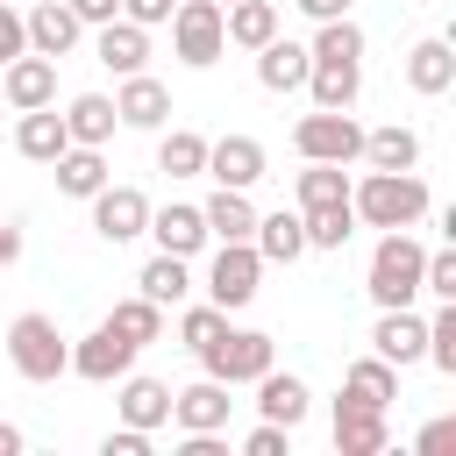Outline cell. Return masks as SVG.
<instances>
[{"instance_id":"1","label":"cell","mask_w":456,"mask_h":456,"mask_svg":"<svg viewBox=\"0 0 456 456\" xmlns=\"http://www.w3.org/2000/svg\"><path fill=\"white\" fill-rule=\"evenodd\" d=\"M428 207H435V200H428L420 171H363V178L349 185V214H356L363 228H413Z\"/></svg>"},{"instance_id":"2","label":"cell","mask_w":456,"mask_h":456,"mask_svg":"<svg viewBox=\"0 0 456 456\" xmlns=\"http://www.w3.org/2000/svg\"><path fill=\"white\" fill-rule=\"evenodd\" d=\"M420 264H428V249H420L406 228H385L378 249H370L363 292H370L378 306H413V299H420Z\"/></svg>"},{"instance_id":"3","label":"cell","mask_w":456,"mask_h":456,"mask_svg":"<svg viewBox=\"0 0 456 456\" xmlns=\"http://www.w3.org/2000/svg\"><path fill=\"white\" fill-rule=\"evenodd\" d=\"M7 363L28 378V385H57L71 370V342L57 335L50 314H14L7 321Z\"/></svg>"},{"instance_id":"4","label":"cell","mask_w":456,"mask_h":456,"mask_svg":"<svg viewBox=\"0 0 456 456\" xmlns=\"http://www.w3.org/2000/svg\"><path fill=\"white\" fill-rule=\"evenodd\" d=\"M271 363H278V342H271L264 328H221V335L200 349V370L221 378V385H256Z\"/></svg>"},{"instance_id":"5","label":"cell","mask_w":456,"mask_h":456,"mask_svg":"<svg viewBox=\"0 0 456 456\" xmlns=\"http://www.w3.org/2000/svg\"><path fill=\"white\" fill-rule=\"evenodd\" d=\"M292 150L306 164H356L363 157V128L349 121V107H314V114H299Z\"/></svg>"},{"instance_id":"6","label":"cell","mask_w":456,"mask_h":456,"mask_svg":"<svg viewBox=\"0 0 456 456\" xmlns=\"http://www.w3.org/2000/svg\"><path fill=\"white\" fill-rule=\"evenodd\" d=\"M171 50H178V64L207 71V64L228 50V28H221V0H178V7H171Z\"/></svg>"},{"instance_id":"7","label":"cell","mask_w":456,"mask_h":456,"mask_svg":"<svg viewBox=\"0 0 456 456\" xmlns=\"http://www.w3.org/2000/svg\"><path fill=\"white\" fill-rule=\"evenodd\" d=\"M256 278H264L256 242H221V249H214V264H207V299H214L221 314H235V306H249V299H256Z\"/></svg>"},{"instance_id":"8","label":"cell","mask_w":456,"mask_h":456,"mask_svg":"<svg viewBox=\"0 0 456 456\" xmlns=\"http://www.w3.org/2000/svg\"><path fill=\"white\" fill-rule=\"evenodd\" d=\"M135 356H142V349H135L114 321H100L86 342H71V378H86V385H114L121 370H135Z\"/></svg>"},{"instance_id":"9","label":"cell","mask_w":456,"mask_h":456,"mask_svg":"<svg viewBox=\"0 0 456 456\" xmlns=\"http://www.w3.org/2000/svg\"><path fill=\"white\" fill-rule=\"evenodd\" d=\"M235 385H221V378H192L185 392H171V420H178V435H221L228 428V413H235V399H228Z\"/></svg>"},{"instance_id":"10","label":"cell","mask_w":456,"mask_h":456,"mask_svg":"<svg viewBox=\"0 0 456 456\" xmlns=\"http://www.w3.org/2000/svg\"><path fill=\"white\" fill-rule=\"evenodd\" d=\"M93 228H100V242H135L142 228H150V200L135 192V185H100L93 192Z\"/></svg>"},{"instance_id":"11","label":"cell","mask_w":456,"mask_h":456,"mask_svg":"<svg viewBox=\"0 0 456 456\" xmlns=\"http://www.w3.org/2000/svg\"><path fill=\"white\" fill-rule=\"evenodd\" d=\"M114 413H121L128 428L157 435V428L171 420V385H164V378H142V370H121V378H114Z\"/></svg>"},{"instance_id":"12","label":"cell","mask_w":456,"mask_h":456,"mask_svg":"<svg viewBox=\"0 0 456 456\" xmlns=\"http://www.w3.org/2000/svg\"><path fill=\"white\" fill-rule=\"evenodd\" d=\"M392 428H385V406H363V399H335V449L342 456H385Z\"/></svg>"},{"instance_id":"13","label":"cell","mask_w":456,"mask_h":456,"mask_svg":"<svg viewBox=\"0 0 456 456\" xmlns=\"http://www.w3.org/2000/svg\"><path fill=\"white\" fill-rule=\"evenodd\" d=\"M93 57H100L114 78H128V71H142V64H150V28H142V21H128V14H114V21H100V28H93Z\"/></svg>"},{"instance_id":"14","label":"cell","mask_w":456,"mask_h":456,"mask_svg":"<svg viewBox=\"0 0 456 456\" xmlns=\"http://www.w3.org/2000/svg\"><path fill=\"white\" fill-rule=\"evenodd\" d=\"M0 93H7L14 114H21V107H50V100H57V57L21 50L14 64H0Z\"/></svg>"},{"instance_id":"15","label":"cell","mask_w":456,"mask_h":456,"mask_svg":"<svg viewBox=\"0 0 456 456\" xmlns=\"http://www.w3.org/2000/svg\"><path fill=\"white\" fill-rule=\"evenodd\" d=\"M21 28H28V50H36V57H71V50H78V36H86V21H78L64 0L28 7V14H21Z\"/></svg>"},{"instance_id":"16","label":"cell","mask_w":456,"mask_h":456,"mask_svg":"<svg viewBox=\"0 0 456 456\" xmlns=\"http://www.w3.org/2000/svg\"><path fill=\"white\" fill-rule=\"evenodd\" d=\"M207 178L249 192V185L264 178V142H256V135H221V142H207Z\"/></svg>"},{"instance_id":"17","label":"cell","mask_w":456,"mask_h":456,"mask_svg":"<svg viewBox=\"0 0 456 456\" xmlns=\"http://www.w3.org/2000/svg\"><path fill=\"white\" fill-rule=\"evenodd\" d=\"M370 349H378L385 363H420V349H428V321H420L413 306H378Z\"/></svg>"},{"instance_id":"18","label":"cell","mask_w":456,"mask_h":456,"mask_svg":"<svg viewBox=\"0 0 456 456\" xmlns=\"http://www.w3.org/2000/svg\"><path fill=\"white\" fill-rule=\"evenodd\" d=\"M306 71H314V50L292 43V36H271V43L256 50V86H264V93H299Z\"/></svg>"},{"instance_id":"19","label":"cell","mask_w":456,"mask_h":456,"mask_svg":"<svg viewBox=\"0 0 456 456\" xmlns=\"http://www.w3.org/2000/svg\"><path fill=\"white\" fill-rule=\"evenodd\" d=\"M406 86H413L420 100H442V93L456 86V50H449V36H420V43L406 50Z\"/></svg>"},{"instance_id":"20","label":"cell","mask_w":456,"mask_h":456,"mask_svg":"<svg viewBox=\"0 0 456 456\" xmlns=\"http://www.w3.org/2000/svg\"><path fill=\"white\" fill-rule=\"evenodd\" d=\"M114 114H121V128H164V121H171V93H164V78L128 71L121 93H114Z\"/></svg>"},{"instance_id":"21","label":"cell","mask_w":456,"mask_h":456,"mask_svg":"<svg viewBox=\"0 0 456 456\" xmlns=\"http://www.w3.org/2000/svg\"><path fill=\"white\" fill-rule=\"evenodd\" d=\"M14 150H21L28 164H57V157L71 150V135H64V114H57V100H50V107H21V121H14Z\"/></svg>"},{"instance_id":"22","label":"cell","mask_w":456,"mask_h":456,"mask_svg":"<svg viewBox=\"0 0 456 456\" xmlns=\"http://www.w3.org/2000/svg\"><path fill=\"white\" fill-rule=\"evenodd\" d=\"M142 235H157V249H171V256H200L214 235H207V221H200V207H185V200H171V207H150V228Z\"/></svg>"},{"instance_id":"23","label":"cell","mask_w":456,"mask_h":456,"mask_svg":"<svg viewBox=\"0 0 456 456\" xmlns=\"http://www.w3.org/2000/svg\"><path fill=\"white\" fill-rule=\"evenodd\" d=\"M306 406H314L306 378H292V370H278V363L256 378V413H264V420H278V428H299V420H306Z\"/></svg>"},{"instance_id":"24","label":"cell","mask_w":456,"mask_h":456,"mask_svg":"<svg viewBox=\"0 0 456 456\" xmlns=\"http://www.w3.org/2000/svg\"><path fill=\"white\" fill-rule=\"evenodd\" d=\"M249 242H256V256L264 264H299L306 256V228H299V207L285 214H256V228H249Z\"/></svg>"},{"instance_id":"25","label":"cell","mask_w":456,"mask_h":456,"mask_svg":"<svg viewBox=\"0 0 456 456\" xmlns=\"http://www.w3.org/2000/svg\"><path fill=\"white\" fill-rule=\"evenodd\" d=\"M200 221H207V235H214V242H249V228H256V207H249V192H235V185H214V200L200 207Z\"/></svg>"},{"instance_id":"26","label":"cell","mask_w":456,"mask_h":456,"mask_svg":"<svg viewBox=\"0 0 456 456\" xmlns=\"http://www.w3.org/2000/svg\"><path fill=\"white\" fill-rule=\"evenodd\" d=\"M278 0H235V7H221V28H228V43L235 50H264L271 36H278Z\"/></svg>"},{"instance_id":"27","label":"cell","mask_w":456,"mask_h":456,"mask_svg":"<svg viewBox=\"0 0 456 456\" xmlns=\"http://www.w3.org/2000/svg\"><path fill=\"white\" fill-rule=\"evenodd\" d=\"M121 128V114H114V100L107 93H78L71 107H64V135L71 142H93V150H107V135Z\"/></svg>"},{"instance_id":"28","label":"cell","mask_w":456,"mask_h":456,"mask_svg":"<svg viewBox=\"0 0 456 456\" xmlns=\"http://www.w3.org/2000/svg\"><path fill=\"white\" fill-rule=\"evenodd\" d=\"M142 299H157V306H185V292H192V256H171V249H157L150 264H142Z\"/></svg>"},{"instance_id":"29","label":"cell","mask_w":456,"mask_h":456,"mask_svg":"<svg viewBox=\"0 0 456 456\" xmlns=\"http://www.w3.org/2000/svg\"><path fill=\"white\" fill-rule=\"evenodd\" d=\"M342 392L363 399V406H392V399H399V363H385V356L370 349V356H356V363L342 370Z\"/></svg>"},{"instance_id":"30","label":"cell","mask_w":456,"mask_h":456,"mask_svg":"<svg viewBox=\"0 0 456 456\" xmlns=\"http://www.w3.org/2000/svg\"><path fill=\"white\" fill-rule=\"evenodd\" d=\"M50 171H57V192H71V200H93V192L107 185V157H100L93 142H71Z\"/></svg>"},{"instance_id":"31","label":"cell","mask_w":456,"mask_h":456,"mask_svg":"<svg viewBox=\"0 0 456 456\" xmlns=\"http://www.w3.org/2000/svg\"><path fill=\"white\" fill-rule=\"evenodd\" d=\"M363 164H370V171H413V164H420V135L399 128V121H392V128H370V135H363Z\"/></svg>"},{"instance_id":"32","label":"cell","mask_w":456,"mask_h":456,"mask_svg":"<svg viewBox=\"0 0 456 456\" xmlns=\"http://www.w3.org/2000/svg\"><path fill=\"white\" fill-rule=\"evenodd\" d=\"M314 64H363V28L349 21V14H335V21H314Z\"/></svg>"},{"instance_id":"33","label":"cell","mask_w":456,"mask_h":456,"mask_svg":"<svg viewBox=\"0 0 456 456\" xmlns=\"http://www.w3.org/2000/svg\"><path fill=\"white\" fill-rule=\"evenodd\" d=\"M306 93H314V107H356L363 64H314V71H306Z\"/></svg>"},{"instance_id":"34","label":"cell","mask_w":456,"mask_h":456,"mask_svg":"<svg viewBox=\"0 0 456 456\" xmlns=\"http://www.w3.org/2000/svg\"><path fill=\"white\" fill-rule=\"evenodd\" d=\"M157 171H171V178H200V171H207V135H192V128L157 135Z\"/></svg>"},{"instance_id":"35","label":"cell","mask_w":456,"mask_h":456,"mask_svg":"<svg viewBox=\"0 0 456 456\" xmlns=\"http://www.w3.org/2000/svg\"><path fill=\"white\" fill-rule=\"evenodd\" d=\"M299 228H306V249H342L356 235V214H349V200H335V207H306Z\"/></svg>"},{"instance_id":"36","label":"cell","mask_w":456,"mask_h":456,"mask_svg":"<svg viewBox=\"0 0 456 456\" xmlns=\"http://www.w3.org/2000/svg\"><path fill=\"white\" fill-rule=\"evenodd\" d=\"M107 321H114V328H121L135 349L164 342V306H157V299H142V292H135V299H114V314H107Z\"/></svg>"},{"instance_id":"37","label":"cell","mask_w":456,"mask_h":456,"mask_svg":"<svg viewBox=\"0 0 456 456\" xmlns=\"http://www.w3.org/2000/svg\"><path fill=\"white\" fill-rule=\"evenodd\" d=\"M292 192H299V214L306 207H335V200H349V171L342 164H306Z\"/></svg>"},{"instance_id":"38","label":"cell","mask_w":456,"mask_h":456,"mask_svg":"<svg viewBox=\"0 0 456 456\" xmlns=\"http://www.w3.org/2000/svg\"><path fill=\"white\" fill-rule=\"evenodd\" d=\"M442 378H456V299H442L435 306V321H428V349H420Z\"/></svg>"},{"instance_id":"39","label":"cell","mask_w":456,"mask_h":456,"mask_svg":"<svg viewBox=\"0 0 456 456\" xmlns=\"http://www.w3.org/2000/svg\"><path fill=\"white\" fill-rule=\"evenodd\" d=\"M221 328H228V314H221L214 299H200V306H185V314H178V342H185L192 356H200V349H207Z\"/></svg>"},{"instance_id":"40","label":"cell","mask_w":456,"mask_h":456,"mask_svg":"<svg viewBox=\"0 0 456 456\" xmlns=\"http://www.w3.org/2000/svg\"><path fill=\"white\" fill-rule=\"evenodd\" d=\"M420 292L456 299V249H428V264H420Z\"/></svg>"},{"instance_id":"41","label":"cell","mask_w":456,"mask_h":456,"mask_svg":"<svg viewBox=\"0 0 456 456\" xmlns=\"http://www.w3.org/2000/svg\"><path fill=\"white\" fill-rule=\"evenodd\" d=\"M285 449H292V428H278V420H256L242 435V456H285Z\"/></svg>"},{"instance_id":"42","label":"cell","mask_w":456,"mask_h":456,"mask_svg":"<svg viewBox=\"0 0 456 456\" xmlns=\"http://www.w3.org/2000/svg\"><path fill=\"white\" fill-rule=\"evenodd\" d=\"M21 50H28V28H21V14L0 0V64H14Z\"/></svg>"},{"instance_id":"43","label":"cell","mask_w":456,"mask_h":456,"mask_svg":"<svg viewBox=\"0 0 456 456\" xmlns=\"http://www.w3.org/2000/svg\"><path fill=\"white\" fill-rule=\"evenodd\" d=\"M100 456H150V435H142V428H128V420H121V428H114V435H107V442H100Z\"/></svg>"},{"instance_id":"44","label":"cell","mask_w":456,"mask_h":456,"mask_svg":"<svg viewBox=\"0 0 456 456\" xmlns=\"http://www.w3.org/2000/svg\"><path fill=\"white\" fill-rule=\"evenodd\" d=\"M449 442H456V420H449V413H442V420H428V428L413 435V449H420V456H435V449H449Z\"/></svg>"},{"instance_id":"45","label":"cell","mask_w":456,"mask_h":456,"mask_svg":"<svg viewBox=\"0 0 456 456\" xmlns=\"http://www.w3.org/2000/svg\"><path fill=\"white\" fill-rule=\"evenodd\" d=\"M171 7H178V0H121V14H128V21H142V28L171 21Z\"/></svg>"},{"instance_id":"46","label":"cell","mask_w":456,"mask_h":456,"mask_svg":"<svg viewBox=\"0 0 456 456\" xmlns=\"http://www.w3.org/2000/svg\"><path fill=\"white\" fill-rule=\"evenodd\" d=\"M64 7H71L86 28H100V21H114V14H121V0H64Z\"/></svg>"},{"instance_id":"47","label":"cell","mask_w":456,"mask_h":456,"mask_svg":"<svg viewBox=\"0 0 456 456\" xmlns=\"http://www.w3.org/2000/svg\"><path fill=\"white\" fill-rule=\"evenodd\" d=\"M178 456H228L221 435H178Z\"/></svg>"},{"instance_id":"48","label":"cell","mask_w":456,"mask_h":456,"mask_svg":"<svg viewBox=\"0 0 456 456\" xmlns=\"http://www.w3.org/2000/svg\"><path fill=\"white\" fill-rule=\"evenodd\" d=\"M306 21H335V14H349V0H292Z\"/></svg>"},{"instance_id":"49","label":"cell","mask_w":456,"mask_h":456,"mask_svg":"<svg viewBox=\"0 0 456 456\" xmlns=\"http://www.w3.org/2000/svg\"><path fill=\"white\" fill-rule=\"evenodd\" d=\"M14 256H21V228H14V221H0V271H7Z\"/></svg>"},{"instance_id":"50","label":"cell","mask_w":456,"mask_h":456,"mask_svg":"<svg viewBox=\"0 0 456 456\" xmlns=\"http://www.w3.org/2000/svg\"><path fill=\"white\" fill-rule=\"evenodd\" d=\"M21 449H28V435H21L14 420H0V456H21Z\"/></svg>"},{"instance_id":"51","label":"cell","mask_w":456,"mask_h":456,"mask_svg":"<svg viewBox=\"0 0 456 456\" xmlns=\"http://www.w3.org/2000/svg\"><path fill=\"white\" fill-rule=\"evenodd\" d=\"M221 7H235V0H221Z\"/></svg>"}]
</instances>
